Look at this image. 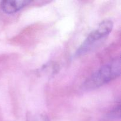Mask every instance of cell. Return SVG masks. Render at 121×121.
Here are the masks:
<instances>
[{
    "label": "cell",
    "mask_w": 121,
    "mask_h": 121,
    "mask_svg": "<svg viewBox=\"0 0 121 121\" xmlns=\"http://www.w3.org/2000/svg\"><path fill=\"white\" fill-rule=\"evenodd\" d=\"M31 2L26 0H16V1H3L1 2V8L5 13L8 14H14L22 9Z\"/></svg>",
    "instance_id": "cell-3"
},
{
    "label": "cell",
    "mask_w": 121,
    "mask_h": 121,
    "mask_svg": "<svg viewBox=\"0 0 121 121\" xmlns=\"http://www.w3.org/2000/svg\"><path fill=\"white\" fill-rule=\"evenodd\" d=\"M120 104L118 106H116L110 111L108 113L109 119H117L120 118Z\"/></svg>",
    "instance_id": "cell-4"
},
{
    "label": "cell",
    "mask_w": 121,
    "mask_h": 121,
    "mask_svg": "<svg viewBox=\"0 0 121 121\" xmlns=\"http://www.w3.org/2000/svg\"><path fill=\"white\" fill-rule=\"evenodd\" d=\"M27 121H49L46 115L43 114L31 115L27 118Z\"/></svg>",
    "instance_id": "cell-5"
},
{
    "label": "cell",
    "mask_w": 121,
    "mask_h": 121,
    "mask_svg": "<svg viewBox=\"0 0 121 121\" xmlns=\"http://www.w3.org/2000/svg\"><path fill=\"white\" fill-rule=\"evenodd\" d=\"M113 24L111 20H105L102 21L96 29L92 31L86 40L83 42L81 46L76 52L77 55H81L89 50L92 46L106 37L113 29Z\"/></svg>",
    "instance_id": "cell-2"
},
{
    "label": "cell",
    "mask_w": 121,
    "mask_h": 121,
    "mask_svg": "<svg viewBox=\"0 0 121 121\" xmlns=\"http://www.w3.org/2000/svg\"><path fill=\"white\" fill-rule=\"evenodd\" d=\"M121 70V58L118 57L90 76L84 82L83 87L87 91L99 88L119 77Z\"/></svg>",
    "instance_id": "cell-1"
}]
</instances>
